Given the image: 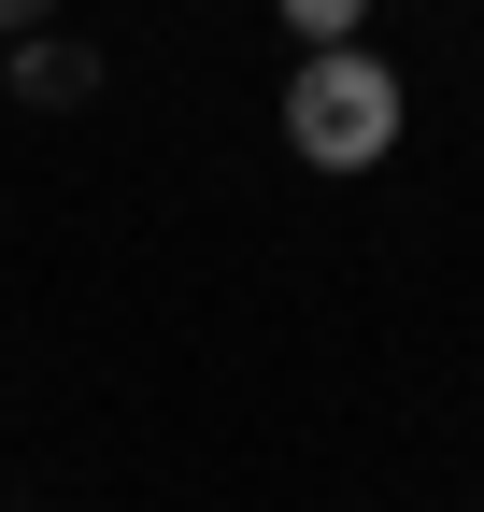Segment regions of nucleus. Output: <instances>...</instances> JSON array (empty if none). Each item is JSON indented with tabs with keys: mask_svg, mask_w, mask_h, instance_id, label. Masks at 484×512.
<instances>
[{
	"mask_svg": "<svg viewBox=\"0 0 484 512\" xmlns=\"http://www.w3.org/2000/svg\"><path fill=\"white\" fill-rule=\"evenodd\" d=\"M399 114H413V100H399V72H385L371 43L285 72V143L314 157V171H385V157H399Z\"/></svg>",
	"mask_w": 484,
	"mask_h": 512,
	"instance_id": "obj_1",
	"label": "nucleus"
},
{
	"mask_svg": "<svg viewBox=\"0 0 484 512\" xmlns=\"http://www.w3.org/2000/svg\"><path fill=\"white\" fill-rule=\"evenodd\" d=\"M86 72H100L86 43H29V72H15V86H29V100H86Z\"/></svg>",
	"mask_w": 484,
	"mask_h": 512,
	"instance_id": "obj_2",
	"label": "nucleus"
}]
</instances>
